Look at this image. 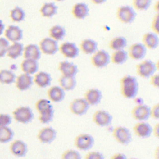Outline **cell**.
Here are the masks:
<instances>
[{"instance_id": "cell-1", "label": "cell", "mask_w": 159, "mask_h": 159, "mask_svg": "<svg viewBox=\"0 0 159 159\" xmlns=\"http://www.w3.org/2000/svg\"><path fill=\"white\" fill-rule=\"evenodd\" d=\"M139 89L137 78L132 75H126L120 80V89L122 96L127 99H135Z\"/></svg>"}, {"instance_id": "cell-2", "label": "cell", "mask_w": 159, "mask_h": 159, "mask_svg": "<svg viewBox=\"0 0 159 159\" xmlns=\"http://www.w3.org/2000/svg\"><path fill=\"white\" fill-rule=\"evenodd\" d=\"M157 66L151 60H145L137 64L136 71L137 75L143 78H149L156 73Z\"/></svg>"}, {"instance_id": "cell-3", "label": "cell", "mask_w": 159, "mask_h": 159, "mask_svg": "<svg viewBox=\"0 0 159 159\" xmlns=\"http://www.w3.org/2000/svg\"><path fill=\"white\" fill-rule=\"evenodd\" d=\"M116 16L119 21L124 24L132 23L137 16L135 10L129 5H124L118 7Z\"/></svg>"}, {"instance_id": "cell-4", "label": "cell", "mask_w": 159, "mask_h": 159, "mask_svg": "<svg viewBox=\"0 0 159 159\" xmlns=\"http://www.w3.org/2000/svg\"><path fill=\"white\" fill-rule=\"evenodd\" d=\"M94 144V137L89 134L83 133L76 136L74 140V145L80 150L88 151Z\"/></svg>"}, {"instance_id": "cell-5", "label": "cell", "mask_w": 159, "mask_h": 159, "mask_svg": "<svg viewBox=\"0 0 159 159\" xmlns=\"http://www.w3.org/2000/svg\"><path fill=\"white\" fill-rule=\"evenodd\" d=\"M16 121L22 124H28L34 118L32 110L28 106H20L16 108L12 112Z\"/></svg>"}, {"instance_id": "cell-6", "label": "cell", "mask_w": 159, "mask_h": 159, "mask_svg": "<svg viewBox=\"0 0 159 159\" xmlns=\"http://www.w3.org/2000/svg\"><path fill=\"white\" fill-rule=\"evenodd\" d=\"M91 61L92 65L98 68H102L107 66L111 62V56L109 53L103 50H98L93 54Z\"/></svg>"}, {"instance_id": "cell-7", "label": "cell", "mask_w": 159, "mask_h": 159, "mask_svg": "<svg viewBox=\"0 0 159 159\" xmlns=\"http://www.w3.org/2000/svg\"><path fill=\"white\" fill-rule=\"evenodd\" d=\"M114 139L120 144L127 145L129 144L132 139L130 131L125 127L117 126L115 127L112 132Z\"/></svg>"}, {"instance_id": "cell-8", "label": "cell", "mask_w": 159, "mask_h": 159, "mask_svg": "<svg viewBox=\"0 0 159 159\" xmlns=\"http://www.w3.org/2000/svg\"><path fill=\"white\" fill-rule=\"evenodd\" d=\"M39 47L41 52L47 55H53L59 49L58 42L50 37L42 39L39 43Z\"/></svg>"}, {"instance_id": "cell-9", "label": "cell", "mask_w": 159, "mask_h": 159, "mask_svg": "<svg viewBox=\"0 0 159 159\" xmlns=\"http://www.w3.org/2000/svg\"><path fill=\"white\" fill-rule=\"evenodd\" d=\"M89 107V105L83 98L74 99L69 105L71 112L78 116L84 115L88 112Z\"/></svg>"}, {"instance_id": "cell-10", "label": "cell", "mask_w": 159, "mask_h": 159, "mask_svg": "<svg viewBox=\"0 0 159 159\" xmlns=\"http://www.w3.org/2000/svg\"><path fill=\"white\" fill-rule=\"evenodd\" d=\"M150 107L143 103L136 104L131 111L132 117L138 122L146 121L150 117Z\"/></svg>"}, {"instance_id": "cell-11", "label": "cell", "mask_w": 159, "mask_h": 159, "mask_svg": "<svg viewBox=\"0 0 159 159\" xmlns=\"http://www.w3.org/2000/svg\"><path fill=\"white\" fill-rule=\"evenodd\" d=\"M92 119L93 122L99 127H107L112 123V116L107 111L99 109L94 112Z\"/></svg>"}, {"instance_id": "cell-12", "label": "cell", "mask_w": 159, "mask_h": 159, "mask_svg": "<svg viewBox=\"0 0 159 159\" xmlns=\"http://www.w3.org/2000/svg\"><path fill=\"white\" fill-rule=\"evenodd\" d=\"M58 51L66 58L74 59L76 58L80 53V49L73 42H65L59 46Z\"/></svg>"}, {"instance_id": "cell-13", "label": "cell", "mask_w": 159, "mask_h": 159, "mask_svg": "<svg viewBox=\"0 0 159 159\" xmlns=\"http://www.w3.org/2000/svg\"><path fill=\"white\" fill-rule=\"evenodd\" d=\"M57 137V131L50 126L42 128L37 134V139L43 144H50Z\"/></svg>"}, {"instance_id": "cell-14", "label": "cell", "mask_w": 159, "mask_h": 159, "mask_svg": "<svg viewBox=\"0 0 159 159\" xmlns=\"http://www.w3.org/2000/svg\"><path fill=\"white\" fill-rule=\"evenodd\" d=\"M133 131L137 137L141 139H146L152 134V127L145 121H140L134 125Z\"/></svg>"}, {"instance_id": "cell-15", "label": "cell", "mask_w": 159, "mask_h": 159, "mask_svg": "<svg viewBox=\"0 0 159 159\" xmlns=\"http://www.w3.org/2000/svg\"><path fill=\"white\" fill-rule=\"evenodd\" d=\"M129 57L135 60H140L147 54V48L142 43H135L131 45L127 52Z\"/></svg>"}, {"instance_id": "cell-16", "label": "cell", "mask_w": 159, "mask_h": 159, "mask_svg": "<svg viewBox=\"0 0 159 159\" xmlns=\"http://www.w3.org/2000/svg\"><path fill=\"white\" fill-rule=\"evenodd\" d=\"M58 70L62 76L75 77L78 72V68L76 64L68 60H64L59 63Z\"/></svg>"}, {"instance_id": "cell-17", "label": "cell", "mask_w": 159, "mask_h": 159, "mask_svg": "<svg viewBox=\"0 0 159 159\" xmlns=\"http://www.w3.org/2000/svg\"><path fill=\"white\" fill-rule=\"evenodd\" d=\"M90 106H97L102 98V92L98 88H90L84 94L83 98Z\"/></svg>"}, {"instance_id": "cell-18", "label": "cell", "mask_w": 159, "mask_h": 159, "mask_svg": "<svg viewBox=\"0 0 159 159\" xmlns=\"http://www.w3.org/2000/svg\"><path fill=\"white\" fill-rule=\"evenodd\" d=\"M73 16L76 19L83 20L88 16L89 8L84 2H77L73 5L71 9Z\"/></svg>"}, {"instance_id": "cell-19", "label": "cell", "mask_w": 159, "mask_h": 159, "mask_svg": "<svg viewBox=\"0 0 159 159\" xmlns=\"http://www.w3.org/2000/svg\"><path fill=\"white\" fill-rule=\"evenodd\" d=\"M47 96L50 102H60L65 98V91L60 86H53L47 90Z\"/></svg>"}, {"instance_id": "cell-20", "label": "cell", "mask_w": 159, "mask_h": 159, "mask_svg": "<svg viewBox=\"0 0 159 159\" xmlns=\"http://www.w3.org/2000/svg\"><path fill=\"white\" fill-rule=\"evenodd\" d=\"M33 81L38 87L45 88L51 84L52 78L50 74L47 72L41 71L37 72L35 74Z\"/></svg>"}, {"instance_id": "cell-21", "label": "cell", "mask_w": 159, "mask_h": 159, "mask_svg": "<svg viewBox=\"0 0 159 159\" xmlns=\"http://www.w3.org/2000/svg\"><path fill=\"white\" fill-rule=\"evenodd\" d=\"M158 34L155 32H147L142 37V43L150 50L157 48L159 45Z\"/></svg>"}, {"instance_id": "cell-22", "label": "cell", "mask_w": 159, "mask_h": 159, "mask_svg": "<svg viewBox=\"0 0 159 159\" xmlns=\"http://www.w3.org/2000/svg\"><path fill=\"white\" fill-rule=\"evenodd\" d=\"M10 151L14 155L22 157L27 154V145L21 140H16L11 144Z\"/></svg>"}, {"instance_id": "cell-23", "label": "cell", "mask_w": 159, "mask_h": 159, "mask_svg": "<svg viewBox=\"0 0 159 159\" xmlns=\"http://www.w3.org/2000/svg\"><path fill=\"white\" fill-rule=\"evenodd\" d=\"M24 57L25 59H32L38 61L41 58V51L36 44H29L24 48Z\"/></svg>"}, {"instance_id": "cell-24", "label": "cell", "mask_w": 159, "mask_h": 159, "mask_svg": "<svg viewBox=\"0 0 159 159\" xmlns=\"http://www.w3.org/2000/svg\"><path fill=\"white\" fill-rule=\"evenodd\" d=\"M33 78L31 75L22 73L20 74L16 80V87L20 91H25L29 89L33 84Z\"/></svg>"}, {"instance_id": "cell-25", "label": "cell", "mask_w": 159, "mask_h": 159, "mask_svg": "<svg viewBox=\"0 0 159 159\" xmlns=\"http://www.w3.org/2000/svg\"><path fill=\"white\" fill-rule=\"evenodd\" d=\"M80 46L81 50L86 55H93L98 50V43L91 39L83 40Z\"/></svg>"}, {"instance_id": "cell-26", "label": "cell", "mask_w": 159, "mask_h": 159, "mask_svg": "<svg viewBox=\"0 0 159 159\" xmlns=\"http://www.w3.org/2000/svg\"><path fill=\"white\" fill-rule=\"evenodd\" d=\"M5 35L8 40L16 42L22 39L23 32L22 30H21L18 26L9 25L6 30Z\"/></svg>"}, {"instance_id": "cell-27", "label": "cell", "mask_w": 159, "mask_h": 159, "mask_svg": "<svg viewBox=\"0 0 159 159\" xmlns=\"http://www.w3.org/2000/svg\"><path fill=\"white\" fill-rule=\"evenodd\" d=\"M38 61L32 59H25L21 63L22 71L28 75L35 74L39 70Z\"/></svg>"}, {"instance_id": "cell-28", "label": "cell", "mask_w": 159, "mask_h": 159, "mask_svg": "<svg viewBox=\"0 0 159 159\" xmlns=\"http://www.w3.org/2000/svg\"><path fill=\"white\" fill-rule=\"evenodd\" d=\"M59 86L65 91H69L73 90L77 84L75 77L61 76L58 79Z\"/></svg>"}, {"instance_id": "cell-29", "label": "cell", "mask_w": 159, "mask_h": 159, "mask_svg": "<svg viewBox=\"0 0 159 159\" xmlns=\"http://www.w3.org/2000/svg\"><path fill=\"white\" fill-rule=\"evenodd\" d=\"M58 11V7L54 2H45L42 4L40 9L41 16L46 18H51L55 16Z\"/></svg>"}, {"instance_id": "cell-30", "label": "cell", "mask_w": 159, "mask_h": 159, "mask_svg": "<svg viewBox=\"0 0 159 159\" xmlns=\"http://www.w3.org/2000/svg\"><path fill=\"white\" fill-rule=\"evenodd\" d=\"M49 36L52 39L58 42L63 40L66 35V30L65 29L58 24L52 26L48 31Z\"/></svg>"}, {"instance_id": "cell-31", "label": "cell", "mask_w": 159, "mask_h": 159, "mask_svg": "<svg viewBox=\"0 0 159 159\" xmlns=\"http://www.w3.org/2000/svg\"><path fill=\"white\" fill-rule=\"evenodd\" d=\"M128 57V53L124 49L116 50L111 56V61L116 65H122L127 61Z\"/></svg>"}, {"instance_id": "cell-32", "label": "cell", "mask_w": 159, "mask_h": 159, "mask_svg": "<svg viewBox=\"0 0 159 159\" xmlns=\"http://www.w3.org/2000/svg\"><path fill=\"white\" fill-rule=\"evenodd\" d=\"M54 113L55 111L53 106L51 105L50 106L39 112V120L44 124H48L52 121L54 117Z\"/></svg>"}, {"instance_id": "cell-33", "label": "cell", "mask_w": 159, "mask_h": 159, "mask_svg": "<svg viewBox=\"0 0 159 159\" xmlns=\"http://www.w3.org/2000/svg\"><path fill=\"white\" fill-rule=\"evenodd\" d=\"M127 45V39L124 37L119 36L113 38L109 43V47L114 51L123 50Z\"/></svg>"}, {"instance_id": "cell-34", "label": "cell", "mask_w": 159, "mask_h": 159, "mask_svg": "<svg viewBox=\"0 0 159 159\" xmlns=\"http://www.w3.org/2000/svg\"><path fill=\"white\" fill-rule=\"evenodd\" d=\"M24 52L23 45L19 42H14L7 48V55L12 59H16L21 56Z\"/></svg>"}, {"instance_id": "cell-35", "label": "cell", "mask_w": 159, "mask_h": 159, "mask_svg": "<svg viewBox=\"0 0 159 159\" xmlns=\"http://www.w3.org/2000/svg\"><path fill=\"white\" fill-rule=\"evenodd\" d=\"M16 75L10 70H2L0 71V82L9 84L15 81Z\"/></svg>"}, {"instance_id": "cell-36", "label": "cell", "mask_w": 159, "mask_h": 159, "mask_svg": "<svg viewBox=\"0 0 159 159\" xmlns=\"http://www.w3.org/2000/svg\"><path fill=\"white\" fill-rule=\"evenodd\" d=\"M14 137V132L7 126L0 127V143H7Z\"/></svg>"}, {"instance_id": "cell-37", "label": "cell", "mask_w": 159, "mask_h": 159, "mask_svg": "<svg viewBox=\"0 0 159 159\" xmlns=\"http://www.w3.org/2000/svg\"><path fill=\"white\" fill-rule=\"evenodd\" d=\"M10 16L13 21L19 22L24 20L25 14L22 8L17 6L11 11Z\"/></svg>"}, {"instance_id": "cell-38", "label": "cell", "mask_w": 159, "mask_h": 159, "mask_svg": "<svg viewBox=\"0 0 159 159\" xmlns=\"http://www.w3.org/2000/svg\"><path fill=\"white\" fill-rule=\"evenodd\" d=\"M152 4V0H133L132 5L134 9L139 11L147 10Z\"/></svg>"}, {"instance_id": "cell-39", "label": "cell", "mask_w": 159, "mask_h": 159, "mask_svg": "<svg viewBox=\"0 0 159 159\" xmlns=\"http://www.w3.org/2000/svg\"><path fill=\"white\" fill-rule=\"evenodd\" d=\"M61 159H82V158L78 151L74 149H68L63 152Z\"/></svg>"}, {"instance_id": "cell-40", "label": "cell", "mask_w": 159, "mask_h": 159, "mask_svg": "<svg viewBox=\"0 0 159 159\" xmlns=\"http://www.w3.org/2000/svg\"><path fill=\"white\" fill-rule=\"evenodd\" d=\"M51 105H52L51 102L49 99L42 98V99H39L36 102L35 106V109L38 111V112H40V111L47 108L48 107L50 106Z\"/></svg>"}, {"instance_id": "cell-41", "label": "cell", "mask_w": 159, "mask_h": 159, "mask_svg": "<svg viewBox=\"0 0 159 159\" xmlns=\"http://www.w3.org/2000/svg\"><path fill=\"white\" fill-rule=\"evenodd\" d=\"M9 47V42L4 38H0V57L5 55Z\"/></svg>"}, {"instance_id": "cell-42", "label": "cell", "mask_w": 159, "mask_h": 159, "mask_svg": "<svg viewBox=\"0 0 159 159\" xmlns=\"http://www.w3.org/2000/svg\"><path fill=\"white\" fill-rule=\"evenodd\" d=\"M84 159H104V157L103 154L99 152L91 151L86 154Z\"/></svg>"}, {"instance_id": "cell-43", "label": "cell", "mask_w": 159, "mask_h": 159, "mask_svg": "<svg viewBox=\"0 0 159 159\" xmlns=\"http://www.w3.org/2000/svg\"><path fill=\"white\" fill-rule=\"evenodd\" d=\"M11 117L7 114H0V127H7L11 123Z\"/></svg>"}, {"instance_id": "cell-44", "label": "cell", "mask_w": 159, "mask_h": 159, "mask_svg": "<svg viewBox=\"0 0 159 159\" xmlns=\"http://www.w3.org/2000/svg\"><path fill=\"white\" fill-rule=\"evenodd\" d=\"M151 27L153 32L158 34L159 33V14L158 12L153 17V20L152 22Z\"/></svg>"}, {"instance_id": "cell-45", "label": "cell", "mask_w": 159, "mask_h": 159, "mask_svg": "<svg viewBox=\"0 0 159 159\" xmlns=\"http://www.w3.org/2000/svg\"><path fill=\"white\" fill-rule=\"evenodd\" d=\"M150 117H152L154 119H159V104L157 103L154 104L152 107H150Z\"/></svg>"}, {"instance_id": "cell-46", "label": "cell", "mask_w": 159, "mask_h": 159, "mask_svg": "<svg viewBox=\"0 0 159 159\" xmlns=\"http://www.w3.org/2000/svg\"><path fill=\"white\" fill-rule=\"evenodd\" d=\"M150 84L155 88H158L159 86V76L158 74L155 73L153 75H152L150 78Z\"/></svg>"}, {"instance_id": "cell-47", "label": "cell", "mask_w": 159, "mask_h": 159, "mask_svg": "<svg viewBox=\"0 0 159 159\" xmlns=\"http://www.w3.org/2000/svg\"><path fill=\"white\" fill-rule=\"evenodd\" d=\"M110 159H127V158L123 153H116L113 154Z\"/></svg>"}, {"instance_id": "cell-48", "label": "cell", "mask_w": 159, "mask_h": 159, "mask_svg": "<svg viewBox=\"0 0 159 159\" xmlns=\"http://www.w3.org/2000/svg\"><path fill=\"white\" fill-rule=\"evenodd\" d=\"M158 123L156 124V125L154 126V127H152V134L156 137H158L159 135V125Z\"/></svg>"}, {"instance_id": "cell-49", "label": "cell", "mask_w": 159, "mask_h": 159, "mask_svg": "<svg viewBox=\"0 0 159 159\" xmlns=\"http://www.w3.org/2000/svg\"><path fill=\"white\" fill-rule=\"evenodd\" d=\"M107 0H91V1L96 5H100L102 4H104Z\"/></svg>"}, {"instance_id": "cell-50", "label": "cell", "mask_w": 159, "mask_h": 159, "mask_svg": "<svg viewBox=\"0 0 159 159\" xmlns=\"http://www.w3.org/2000/svg\"><path fill=\"white\" fill-rule=\"evenodd\" d=\"M4 29V25L2 24V20H0V35L2 34Z\"/></svg>"}, {"instance_id": "cell-51", "label": "cell", "mask_w": 159, "mask_h": 159, "mask_svg": "<svg viewBox=\"0 0 159 159\" xmlns=\"http://www.w3.org/2000/svg\"><path fill=\"white\" fill-rule=\"evenodd\" d=\"M127 159H139V158H134V157H132V158H127Z\"/></svg>"}, {"instance_id": "cell-52", "label": "cell", "mask_w": 159, "mask_h": 159, "mask_svg": "<svg viewBox=\"0 0 159 159\" xmlns=\"http://www.w3.org/2000/svg\"><path fill=\"white\" fill-rule=\"evenodd\" d=\"M55 1H58V2H60V1H64V0H55Z\"/></svg>"}]
</instances>
